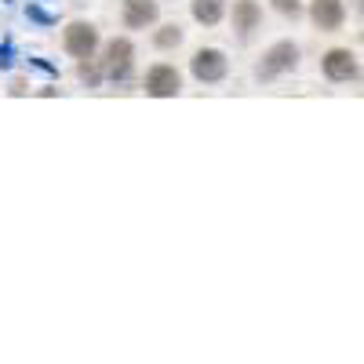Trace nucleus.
Masks as SVG:
<instances>
[{
    "label": "nucleus",
    "instance_id": "1",
    "mask_svg": "<svg viewBox=\"0 0 364 364\" xmlns=\"http://www.w3.org/2000/svg\"><path fill=\"white\" fill-rule=\"evenodd\" d=\"M95 58H99L102 80L120 84V80H128V77L135 73V44H132L128 37H113V41H106V44L99 48Z\"/></svg>",
    "mask_w": 364,
    "mask_h": 364
},
{
    "label": "nucleus",
    "instance_id": "2",
    "mask_svg": "<svg viewBox=\"0 0 364 364\" xmlns=\"http://www.w3.org/2000/svg\"><path fill=\"white\" fill-rule=\"evenodd\" d=\"M99 48H102V33H99L95 22H84V18L66 22V29H63V51L70 58H91V55H99Z\"/></svg>",
    "mask_w": 364,
    "mask_h": 364
},
{
    "label": "nucleus",
    "instance_id": "7",
    "mask_svg": "<svg viewBox=\"0 0 364 364\" xmlns=\"http://www.w3.org/2000/svg\"><path fill=\"white\" fill-rule=\"evenodd\" d=\"M120 22L124 29H154L161 22V0H120Z\"/></svg>",
    "mask_w": 364,
    "mask_h": 364
},
{
    "label": "nucleus",
    "instance_id": "5",
    "mask_svg": "<svg viewBox=\"0 0 364 364\" xmlns=\"http://www.w3.org/2000/svg\"><path fill=\"white\" fill-rule=\"evenodd\" d=\"M142 91L149 99H175L182 95V73L171 63H154L142 77Z\"/></svg>",
    "mask_w": 364,
    "mask_h": 364
},
{
    "label": "nucleus",
    "instance_id": "14",
    "mask_svg": "<svg viewBox=\"0 0 364 364\" xmlns=\"http://www.w3.org/2000/svg\"><path fill=\"white\" fill-rule=\"evenodd\" d=\"M360 41H364V33H360Z\"/></svg>",
    "mask_w": 364,
    "mask_h": 364
},
{
    "label": "nucleus",
    "instance_id": "4",
    "mask_svg": "<svg viewBox=\"0 0 364 364\" xmlns=\"http://www.w3.org/2000/svg\"><path fill=\"white\" fill-rule=\"evenodd\" d=\"M299 66V44L291 41H277V44H269L266 55H262V63L255 66V77L259 80H277L284 73H291Z\"/></svg>",
    "mask_w": 364,
    "mask_h": 364
},
{
    "label": "nucleus",
    "instance_id": "11",
    "mask_svg": "<svg viewBox=\"0 0 364 364\" xmlns=\"http://www.w3.org/2000/svg\"><path fill=\"white\" fill-rule=\"evenodd\" d=\"M149 41H154L157 51H175L186 44V29H182L178 22H157L154 33H149Z\"/></svg>",
    "mask_w": 364,
    "mask_h": 364
},
{
    "label": "nucleus",
    "instance_id": "10",
    "mask_svg": "<svg viewBox=\"0 0 364 364\" xmlns=\"http://www.w3.org/2000/svg\"><path fill=\"white\" fill-rule=\"evenodd\" d=\"M226 8H230V0H190V15L197 26H219L226 18Z\"/></svg>",
    "mask_w": 364,
    "mask_h": 364
},
{
    "label": "nucleus",
    "instance_id": "12",
    "mask_svg": "<svg viewBox=\"0 0 364 364\" xmlns=\"http://www.w3.org/2000/svg\"><path fill=\"white\" fill-rule=\"evenodd\" d=\"M77 77L87 84V87H95L102 80V70H99V58L91 55V58H77Z\"/></svg>",
    "mask_w": 364,
    "mask_h": 364
},
{
    "label": "nucleus",
    "instance_id": "8",
    "mask_svg": "<svg viewBox=\"0 0 364 364\" xmlns=\"http://www.w3.org/2000/svg\"><path fill=\"white\" fill-rule=\"evenodd\" d=\"M306 15H310L314 29H321V33H339L346 26V4L343 0H310Z\"/></svg>",
    "mask_w": 364,
    "mask_h": 364
},
{
    "label": "nucleus",
    "instance_id": "13",
    "mask_svg": "<svg viewBox=\"0 0 364 364\" xmlns=\"http://www.w3.org/2000/svg\"><path fill=\"white\" fill-rule=\"evenodd\" d=\"M269 8L273 11H277L281 18H302V11H306V8H302V0H269Z\"/></svg>",
    "mask_w": 364,
    "mask_h": 364
},
{
    "label": "nucleus",
    "instance_id": "3",
    "mask_svg": "<svg viewBox=\"0 0 364 364\" xmlns=\"http://www.w3.org/2000/svg\"><path fill=\"white\" fill-rule=\"evenodd\" d=\"M190 73L197 84H223L230 77V58L223 48H197L190 58Z\"/></svg>",
    "mask_w": 364,
    "mask_h": 364
},
{
    "label": "nucleus",
    "instance_id": "6",
    "mask_svg": "<svg viewBox=\"0 0 364 364\" xmlns=\"http://www.w3.org/2000/svg\"><path fill=\"white\" fill-rule=\"evenodd\" d=\"M321 73L324 80L331 84H350L360 77V66H357V55L350 48H328L324 58H321Z\"/></svg>",
    "mask_w": 364,
    "mask_h": 364
},
{
    "label": "nucleus",
    "instance_id": "9",
    "mask_svg": "<svg viewBox=\"0 0 364 364\" xmlns=\"http://www.w3.org/2000/svg\"><path fill=\"white\" fill-rule=\"evenodd\" d=\"M226 18L237 37H252L255 29H262V4L259 0H233L226 8Z\"/></svg>",
    "mask_w": 364,
    "mask_h": 364
}]
</instances>
